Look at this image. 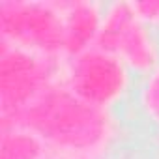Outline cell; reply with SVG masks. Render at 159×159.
<instances>
[{
	"mask_svg": "<svg viewBox=\"0 0 159 159\" xmlns=\"http://www.w3.org/2000/svg\"><path fill=\"white\" fill-rule=\"evenodd\" d=\"M90 124H92L90 114L84 112L77 103H62V101L52 103L43 120V127L56 133V137L69 135L73 139L79 133L88 131Z\"/></svg>",
	"mask_w": 159,
	"mask_h": 159,
	"instance_id": "1",
	"label": "cell"
},
{
	"mask_svg": "<svg viewBox=\"0 0 159 159\" xmlns=\"http://www.w3.org/2000/svg\"><path fill=\"white\" fill-rule=\"evenodd\" d=\"M116 83V71L107 62H86L81 69V86L90 96H105Z\"/></svg>",
	"mask_w": 159,
	"mask_h": 159,
	"instance_id": "2",
	"label": "cell"
},
{
	"mask_svg": "<svg viewBox=\"0 0 159 159\" xmlns=\"http://www.w3.org/2000/svg\"><path fill=\"white\" fill-rule=\"evenodd\" d=\"M157 103H159V88H157Z\"/></svg>",
	"mask_w": 159,
	"mask_h": 159,
	"instance_id": "3",
	"label": "cell"
}]
</instances>
